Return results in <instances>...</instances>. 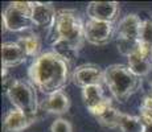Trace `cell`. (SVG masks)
Wrapping results in <instances>:
<instances>
[{
  "mask_svg": "<svg viewBox=\"0 0 152 132\" xmlns=\"http://www.w3.org/2000/svg\"><path fill=\"white\" fill-rule=\"evenodd\" d=\"M37 120V115H27L25 112L12 108L4 116L3 125L7 132H23L27 130L31 124H33Z\"/></svg>",
  "mask_w": 152,
  "mask_h": 132,
  "instance_id": "8fae6325",
  "label": "cell"
},
{
  "mask_svg": "<svg viewBox=\"0 0 152 132\" xmlns=\"http://www.w3.org/2000/svg\"><path fill=\"white\" fill-rule=\"evenodd\" d=\"M139 42L140 46L152 53V17H147L143 20L139 34Z\"/></svg>",
  "mask_w": 152,
  "mask_h": 132,
  "instance_id": "d6986e66",
  "label": "cell"
},
{
  "mask_svg": "<svg viewBox=\"0 0 152 132\" xmlns=\"http://www.w3.org/2000/svg\"><path fill=\"white\" fill-rule=\"evenodd\" d=\"M128 60V67L131 69V71L135 75H138L139 78L142 77H147L150 74L151 69H152V57L148 55L147 53H144L140 49V46L138 48L134 54H131L130 57H127Z\"/></svg>",
  "mask_w": 152,
  "mask_h": 132,
  "instance_id": "9a60e30c",
  "label": "cell"
},
{
  "mask_svg": "<svg viewBox=\"0 0 152 132\" xmlns=\"http://www.w3.org/2000/svg\"><path fill=\"white\" fill-rule=\"evenodd\" d=\"M121 114V111H118L114 106H110L104 112H102L99 116H97V120L99 122V124H102L106 128H118Z\"/></svg>",
  "mask_w": 152,
  "mask_h": 132,
  "instance_id": "ac0fdd59",
  "label": "cell"
},
{
  "mask_svg": "<svg viewBox=\"0 0 152 132\" xmlns=\"http://www.w3.org/2000/svg\"><path fill=\"white\" fill-rule=\"evenodd\" d=\"M5 91L13 108L25 112L27 115H37L39 112V101H37L36 87L21 79H12L5 85Z\"/></svg>",
  "mask_w": 152,
  "mask_h": 132,
  "instance_id": "5b68a950",
  "label": "cell"
},
{
  "mask_svg": "<svg viewBox=\"0 0 152 132\" xmlns=\"http://www.w3.org/2000/svg\"><path fill=\"white\" fill-rule=\"evenodd\" d=\"M86 13L89 19L98 21L115 23L119 15V3L116 1H91L87 4Z\"/></svg>",
  "mask_w": 152,
  "mask_h": 132,
  "instance_id": "30bf717a",
  "label": "cell"
},
{
  "mask_svg": "<svg viewBox=\"0 0 152 132\" xmlns=\"http://www.w3.org/2000/svg\"><path fill=\"white\" fill-rule=\"evenodd\" d=\"M143 19H140L139 15L130 13L124 16L121 21L118 23L115 29L116 36V46L121 54L130 57L138 50L140 42H139V34L140 28H142Z\"/></svg>",
  "mask_w": 152,
  "mask_h": 132,
  "instance_id": "277c9868",
  "label": "cell"
},
{
  "mask_svg": "<svg viewBox=\"0 0 152 132\" xmlns=\"http://www.w3.org/2000/svg\"><path fill=\"white\" fill-rule=\"evenodd\" d=\"M57 11L52 3H41L32 1V12L31 19L36 26H45L50 28L54 23V17Z\"/></svg>",
  "mask_w": 152,
  "mask_h": 132,
  "instance_id": "7c38bea8",
  "label": "cell"
},
{
  "mask_svg": "<svg viewBox=\"0 0 152 132\" xmlns=\"http://www.w3.org/2000/svg\"><path fill=\"white\" fill-rule=\"evenodd\" d=\"M118 128L121 132H144V123L140 116H132L122 112Z\"/></svg>",
  "mask_w": 152,
  "mask_h": 132,
  "instance_id": "e0dca14e",
  "label": "cell"
},
{
  "mask_svg": "<svg viewBox=\"0 0 152 132\" xmlns=\"http://www.w3.org/2000/svg\"><path fill=\"white\" fill-rule=\"evenodd\" d=\"M115 29L114 23L87 19L85 21V40L93 45H104L111 40Z\"/></svg>",
  "mask_w": 152,
  "mask_h": 132,
  "instance_id": "52a82bcc",
  "label": "cell"
},
{
  "mask_svg": "<svg viewBox=\"0 0 152 132\" xmlns=\"http://www.w3.org/2000/svg\"><path fill=\"white\" fill-rule=\"evenodd\" d=\"M82 99L87 111L91 115H94L95 118L101 115L102 112H104L110 106H113L111 99L109 96H106V94H104L102 85L89 86L82 89Z\"/></svg>",
  "mask_w": 152,
  "mask_h": 132,
  "instance_id": "ba28073f",
  "label": "cell"
},
{
  "mask_svg": "<svg viewBox=\"0 0 152 132\" xmlns=\"http://www.w3.org/2000/svg\"><path fill=\"white\" fill-rule=\"evenodd\" d=\"M40 108L45 112L56 114V115H61L69 111L70 108V98L68 94L64 91H57L50 95L46 96V99L40 103Z\"/></svg>",
  "mask_w": 152,
  "mask_h": 132,
  "instance_id": "5bb4252c",
  "label": "cell"
},
{
  "mask_svg": "<svg viewBox=\"0 0 152 132\" xmlns=\"http://www.w3.org/2000/svg\"><path fill=\"white\" fill-rule=\"evenodd\" d=\"M32 1H13L3 12V29L10 32H23L34 26L31 19Z\"/></svg>",
  "mask_w": 152,
  "mask_h": 132,
  "instance_id": "8992f818",
  "label": "cell"
},
{
  "mask_svg": "<svg viewBox=\"0 0 152 132\" xmlns=\"http://www.w3.org/2000/svg\"><path fill=\"white\" fill-rule=\"evenodd\" d=\"M72 81L75 86L85 89L89 86H97L104 83V70L97 65L86 63L81 65L73 71Z\"/></svg>",
  "mask_w": 152,
  "mask_h": 132,
  "instance_id": "9c48e42d",
  "label": "cell"
},
{
  "mask_svg": "<svg viewBox=\"0 0 152 132\" xmlns=\"http://www.w3.org/2000/svg\"><path fill=\"white\" fill-rule=\"evenodd\" d=\"M50 132H73L72 124L66 119L60 118L53 122V124L50 127Z\"/></svg>",
  "mask_w": 152,
  "mask_h": 132,
  "instance_id": "44dd1931",
  "label": "cell"
},
{
  "mask_svg": "<svg viewBox=\"0 0 152 132\" xmlns=\"http://www.w3.org/2000/svg\"><path fill=\"white\" fill-rule=\"evenodd\" d=\"M27 60V54L17 42L8 41L1 45V65L4 69L21 65Z\"/></svg>",
  "mask_w": 152,
  "mask_h": 132,
  "instance_id": "4fadbf2b",
  "label": "cell"
},
{
  "mask_svg": "<svg viewBox=\"0 0 152 132\" xmlns=\"http://www.w3.org/2000/svg\"><path fill=\"white\" fill-rule=\"evenodd\" d=\"M143 123H144V132H152V120H143Z\"/></svg>",
  "mask_w": 152,
  "mask_h": 132,
  "instance_id": "7402d4cb",
  "label": "cell"
},
{
  "mask_svg": "<svg viewBox=\"0 0 152 132\" xmlns=\"http://www.w3.org/2000/svg\"><path fill=\"white\" fill-rule=\"evenodd\" d=\"M151 95H152V82H151Z\"/></svg>",
  "mask_w": 152,
  "mask_h": 132,
  "instance_id": "603a6c76",
  "label": "cell"
},
{
  "mask_svg": "<svg viewBox=\"0 0 152 132\" xmlns=\"http://www.w3.org/2000/svg\"><path fill=\"white\" fill-rule=\"evenodd\" d=\"M16 42L23 48L27 57L36 58L40 55L39 52L41 49V39H40L39 34L32 33V34H27V36H21Z\"/></svg>",
  "mask_w": 152,
  "mask_h": 132,
  "instance_id": "2e32d148",
  "label": "cell"
},
{
  "mask_svg": "<svg viewBox=\"0 0 152 132\" xmlns=\"http://www.w3.org/2000/svg\"><path fill=\"white\" fill-rule=\"evenodd\" d=\"M140 118L143 120H152V95H147L140 106Z\"/></svg>",
  "mask_w": 152,
  "mask_h": 132,
  "instance_id": "ffe728a7",
  "label": "cell"
},
{
  "mask_svg": "<svg viewBox=\"0 0 152 132\" xmlns=\"http://www.w3.org/2000/svg\"><path fill=\"white\" fill-rule=\"evenodd\" d=\"M31 83L42 94L50 95L62 91L70 79L69 62L56 52L41 53L33 60L28 70Z\"/></svg>",
  "mask_w": 152,
  "mask_h": 132,
  "instance_id": "6da1fadb",
  "label": "cell"
},
{
  "mask_svg": "<svg viewBox=\"0 0 152 132\" xmlns=\"http://www.w3.org/2000/svg\"><path fill=\"white\" fill-rule=\"evenodd\" d=\"M104 85L119 103L127 102L142 86V79L135 75L127 65L114 63L104 69Z\"/></svg>",
  "mask_w": 152,
  "mask_h": 132,
  "instance_id": "3957f363",
  "label": "cell"
},
{
  "mask_svg": "<svg viewBox=\"0 0 152 132\" xmlns=\"http://www.w3.org/2000/svg\"><path fill=\"white\" fill-rule=\"evenodd\" d=\"M49 40L52 44L56 41H65L77 48H82L85 41V23L74 9H58L54 23L50 26Z\"/></svg>",
  "mask_w": 152,
  "mask_h": 132,
  "instance_id": "7a4b0ae2",
  "label": "cell"
}]
</instances>
